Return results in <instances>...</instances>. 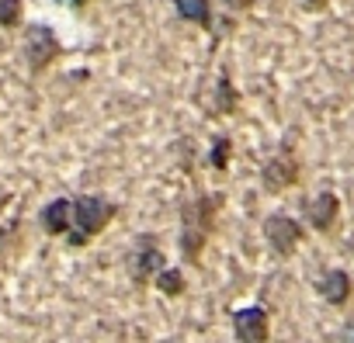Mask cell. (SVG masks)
<instances>
[{
    "label": "cell",
    "mask_w": 354,
    "mask_h": 343,
    "mask_svg": "<svg viewBox=\"0 0 354 343\" xmlns=\"http://www.w3.org/2000/svg\"><path fill=\"white\" fill-rule=\"evenodd\" d=\"M223 205H226V195L216 191V195H195L181 208V257H185V264H192V267L202 264V253L216 233V219H219Z\"/></svg>",
    "instance_id": "6da1fadb"
},
{
    "label": "cell",
    "mask_w": 354,
    "mask_h": 343,
    "mask_svg": "<svg viewBox=\"0 0 354 343\" xmlns=\"http://www.w3.org/2000/svg\"><path fill=\"white\" fill-rule=\"evenodd\" d=\"M118 215V205L104 195H73L70 198V229L66 243L70 246H91L94 236Z\"/></svg>",
    "instance_id": "7a4b0ae2"
},
{
    "label": "cell",
    "mask_w": 354,
    "mask_h": 343,
    "mask_svg": "<svg viewBox=\"0 0 354 343\" xmlns=\"http://www.w3.org/2000/svg\"><path fill=\"white\" fill-rule=\"evenodd\" d=\"M25 63H28V70L32 73H46L59 56H63V42H59V35L49 28V25H28L25 28Z\"/></svg>",
    "instance_id": "3957f363"
},
{
    "label": "cell",
    "mask_w": 354,
    "mask_h": 343,
    "mask_svg": "<svg viewBox=\"0 0 354 343\" xmlns=\"http://www.w3.org/2000/svg\"><path fill=\"white\" fill-rule=\"evenodd\" d=\"M163 267H167V257H163V246L156 243V236H153V233H139L136 243H132V253H129L132 281H136L139 288H146Z\"/></svg>",
    "instance_id": "277c9868"
},
{
    "label": "cell",
    "mask_w": 354,
    "mask_h": 343,
    "mask_svg": "<svg viewBox=\"0 0 354 343\" xmlns=\"http://www.w3.org/2000/svg\"><path fill=\"white\" fill-rule=\"evenodd\" d=\"M302 236H306L302 222L292 219V215H285V212H274V215L264 219V239H268L271 253H278V257H292L299 250Z\"/></svg>",
    "instance_id": "5b68a950"
},
{
    "label": "cell",
    "mask_w": 354,
    "mask_h": 343,
    "mask_svg": "<svg viewBox=\"0 0 354 343\" xmlns=\"http://www.w3.org/2000/svg\"><path fill=\"white\" fill-rule=\"evenodd\" d=\"M233 336L240 343H268L271 340V312L264 305H243L233 312Z\"/></svg>",
    "instance_id": "8992f818"
},
{
    "label": "cell",
    "mask_w": 354,
    "mask_h": 343,
    "mask_svg": "<svg viewBox=\"0 0 354 343\" xmlns=\"http://www.w3.org/2000/svg\"><path fill=\"white\" fill-rule=\"evenodd\" d=\"M261 181H264V191H274V195L299 184V156L288 146H281V153H274L271 163L261 170Z\"/></svg>",
    "instance_id": "52a82bcc"
},
{
    "label": "cell",
    "mask_w": 354,
    "mask_h": 343,
    "mask_svg": "<svg viewBox=\"0 0 354 343\" xmlns=\"http://www.w3.org/2000/svg\"><path fill=\"white\" fill-rule=\"evenodd\" d=\"M316 291H319V298L326 302V305H347L351 302V295H354V281H351V274L344 271V267H330L319 281H316Z\"/></svg>",
    "instance_id": "ba28073f"
},
{
    "label": "cell",
    "mask_w": 354,
    "mask_h": 343,
    "mask_svg": "<svg viewBox=\"0 0 354 343\" xmlns=\"http://www.w3.org/2000/svg\"><path fill=\"white\" fill-rule=\"evenodd\" d=\"M337 215H340V198L333 191H319L313 202H306V219L316 233H330L337 226Z\"/></svg>",
    "instance_id": "9c48e42d"
},
{
    "label": "cell",
    "mask_w": 354,
    "mask_h": 343,
    "mask_svg": "<svg viewBox=\"0 0 354 343\" xmlns=\"http://www.w3.org/2000/svg\"><path fill=\"white\" fill-rule=\"evenodd\" d=\"M240 108V90L233 87V80H230V73L223 70L219 77H216V90H212V104H205V111L209 115H216V118H223V115H233Z\"/></svg>",
    "instance_id": "30bf717a"
},
{
    "label": "cell",
    "mask_w": 354,
    "mask_h": 343,
    "mask_svg": "<svg viewBox=\"0 0 354 343\" xmlns=\"http://www.w3.org/2000/svg\"><path fill=\"white\" fill-rule=\"evenodd\" d=\"M174 11L181 21H192L198 28L216 32V18H212V0H174Z\"/></svg>",
    "instance_id": "8fae6325"
},
{
    "label": "cell",
    "mask_w": 354,
    "mask_h": 343,
    "mask_svg": "<svg viewBox=\"0 0 354 343\" xmlns=\"http://www.w3.org/2000/svg\"><path fill=\"white\" fill-rule=\"evenodd\" d=\"M39 222L49 236H66V229H70V198H53L39 212Z\"/></svg>",
    "instance_id": "7c38bea8"
},
{
    "label": "cell",
    "mask_w": 354,
    "mask_h": 343,
    "mask_svg": "<svg viewBox=\"0 0 354 343\" xmlns=\"http://www.w3.org/2000/svg\"><path fill=\"white\" fill-rule=\"evenodd\" d=\"M153 284H156L167 298H181V295L188 291V284H185V271H181V267H170V264L153 277Z\"/></svg>",
    "instance_id": "4fadbf2b"
},
{
    "label": "cell",
    "mask_w": 354,
    "mask_h": 343,
    "mask_svg": "<svg viewBox=\"0 0 354 343\" xmlns=\"http://www.w3.org/2000/svg\"><path fill=\"white\" fill-rule=\"evenodd\" d=\"M25 14V0H0V28H18Z\"/></svg>",
    "instance_id": "5bb4252c"
},
{
    "label": "cell",
    "mask_w": 354,
    "mask_h": 343,
    "mask_svg": "<svg viewBox=\"0 0 354 343\" xmlns=\"http://www.w3.org/2000/svg\"><path fill=\"white\" fill-rule=\"evenodd\" d=\"M230 149H233V142H230V135H219V139L212 142V153H209V163H212L216 170H226V166H230Z\"/></svg>",
    "instance_id": "9a60e30c"
},
{
    "label": "cell",
    "mask_w": 354,
    "mask_h": 343,
    "mask_svg": "<svg viewBox=\"0 0 354 343\" xmlns=\"http://www.w3.org/2000/svg\"><path fill=\"white\" fill-rule=\"evenodd\" d=\"M302 4H306V8H309V11H319V8H323V4H326V0H302Z\"/></svg>",
    "instance_id": "2e32d148"
},
{
    "label": "cell",
    "mask_w": 354,
    "mask_h": 343,
    "mask_svg": "<svg viewBox=\"0 0 354 343\" xmlns=\"http://www.w3.org/2000/svg\"><path fill=\"white\" fill-rule=\"evenodd\" d=\"M70 4H73V8H84V4H91V0H70Z\"/></svg>",
    "instance_id": "e0dca14e"
}]
</instances>
